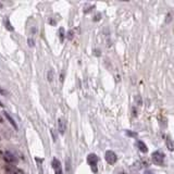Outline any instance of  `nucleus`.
<instances>
[{"instance_id": "f257e3e1", "label": "nucleus", "mask_w": 174, "mask_h": 174, "mask_svg": "<svg viewBox=\"0 0 174 174\" xmlns=\"http://www.w3.org/2000/svg\"><path fill=\"white\" fill-rule=\"evenodd\" d=\"M87 162H88V164H89L90 167V170H92L93 173L96 174L97 172H98V158H97V156L95 154H89L88 156H87Z\"/></svg>"}, {"instance_id": "f03ea898", "label": "nucleus", "mask_w": 174, "mask_h": 174, "mask_svg": "<svg viewBox=\"0 0 174 174\" xmlns=\"http://www.w3.org/2000/svg\"><path fill=\"white\" fill-rule=\"evenodd\" d=\"M2 158H3V160L7 162V164L13 165V164H15V163L18 162V158H16V157L14 156L11 151H8V150H7V151L2 152Z\"/></svg>"}, {"instance_id": "7ed1b4c3", "label": "nucleus", "mask_w": 174, "mask_h": 174, "mask_svg": "<svg viewBox=\"0 0 174 174\" xmlns=\"http://www.w3.org/2000/svg\"><path fill=\"white\" fill-rule=\"evenodd\" d=\"M151 159L154 161V163H156L157 165L162 167L164 164V154H162L161 151H154L151 154Z\"/></svg>"}, {"instance_id": "20e7f679", "label": "nucleus", "mask_w": 174, "mask_h": 174, "mask_svg": "<svg viewBox=\"0 0 174 174\" xmlns=\"http://www.w3.org/2000/svg\"><path fill=\"white\" fill-rule=\"evenodd\" d=\"M105 159L109 164H114L118 161V157H116L115 152H113L112 150H107L105 154Z\"/></svg>"}, {"instance_id": "39448f33", "label": "nucleus", "mask_w": 174, "mask_h": 174, "mask_svg": "<svg viewBox=\"0 0 174 174\" xmlns=\"http://www.w3.org/2000/svg\"><path fill=\"white\" fill-rule=\"evenodd\" d=\"M51 165L52 169L54 171V174H63L62 172V165H61V162L58 160L57 158H54L51 161Z\"/></svg>"}, {"instance_id": "423d86ee", "label": "nucleus", "mask_w": 174, "mask_h": 174, "mask_svg": "<svg viewBox=\"0 0 174 174\" xmlns=\"http://www.w3.org/2000/svg\"><path fill=\"white\" fill-rule=\"evenodd\" d=\"M6 171L8 172V174H24L23 171H21V170H19L16 167L11 165V164L6 165Z\"/></svg>"}, {"instance_id": "0eeeda50", "label": "nucleus", "mask_w": 174, "mask_h": 174, "mask_svg": "<svg viewBox=\"0 0 174 174\" xmlns=\"http://www.w3.org/2000/svg\"><path fill=\"white\" fill-rule=\"evenodd\" d=\"M65 128H67V126H65L64 120L59 119L58 120V131H59V133H60L61 135H63L65 133Z\"/></svg>"}, {"instance_id": "6e6552de", "label": "nucleus", "mask_w": 174, "mask_h": 174, "mask_svg": "<svg viewBox=\"0 0 174 174\" xmlns=\"http://www.w3.org/2000/svg\"><path fill=\"white\" fill-rule=\"evenodd\" d=\"M136 145H137V147H138V149L141 150V152H147L148 151V148H147V145H146L144 141H137V143H136Z\"/></svg>"}, {"instance_id": "1a4fd4ad", "label": "nucleus", "mask_w": 174, "mask_h": 174, "mask_svg": "<svg viewBox=\"0 0 174 174\" xmlns=\"http://www.w3.org/2000/svg\"><path fill=\"white\" fill-rule=\"evenodd\" d=\"M3 114H5V116H6V118H7V120L10 122V124H11L12 126H13L15 129H18V124H16V123H15V121L13 120V118H12V116H10V115H9V113H8V112H3Z\"/></svg>"}, {"instance_id": "9d476101", "label": "nucleus", "mask_w": 174, "mask_h": 174, "mask_svg": "<svg viewBox=\"0 0 174 174\" xmlns=\"http://www.w3.org/2000/svg\"><path fill=\"white\" fill-rule=\"evenodd\" d=\"M35 161H36V163H37L39 174H44V171H42V159L38 158V157H35Z\"/></svg>"}, {"instance_id": "9b49d317", "label": "nucleus", "mask_w": 174, "mask_h": 174, "mask_svg": "<svg viewBox=\"0 0 174 174\" xmlns=\"http://www.w3.org/2000/svg\"><path fill=\"white\" fill-rule=\"evenodd\" d=\"M47 77H48V80H49V82H52V80H54V72H52L51 70L48 71Z\"/></svg>"}, {"instance_id": "f8f14e48", "label": "nucleus", "mask_w": 174, "mask_h": 174, "mask_svg": "<svg viewBox=\"0 0 174 174\" xmlns=\"http://www.w3.org/2000/svg\"><path fill=\"white\" fill-rule=\"evenodd\" d=\"M135 102H136V106H141L143 105V100H141V96H136V98H135Z\"/></svg>"}, {"instance_id": "ddd939ff", "label": "nucleus", "mask_w": 174, "mask_h": 174, "mask_svg": "<svg viewBox=\"0 0 174 174\" xmlns=\"http://www.w3.org/2000/svg\"><path fill=\"white\" fill-rule=\"evenodd\" d=\"M59 34H60V41L62 42L63 39H64V28H60L59 29Z\"/></svg>"}, {"instance_id": "4468645a", "label": "nucleus", "mask_w": 174, "mask_h": 174, "mask_svg": "<svg viewBox=\"0 0 174 174\" xmlns=\"http://www.w3.org/2000/svg\"><path fill=\"white\" fill-rule=\"evenodd\" d=\"M0 95H2V96H9V92H8L7 89H5V88H1L0 87Z\"/></svg>"}, {"instance_id": "2eb2a0df", "label": "nucleus", "mask_w": 174, "mask_h": 174, "mask_svg": "<svg viewBox=\"0 0 174 174\" xmlns=\"http://www.w3.org/2000/svg\"><path fill=\"white\" fill-rule=\"evenodd\" d=\"M167 148H169L170 151H172V150H173V145H172V141H170L169 138L167 139Z\"/></svg>"}, {"instance_id": "dca6fc26", "label": "nucleus", "mask_w": 174, "mask_h": 174, "mask_svg": "<svg viewBox=\"0 0 174 174\" xmlns=\"http://www.w3.org/2000/svg\"><path fill=\"white\" fill-rule=\"evenodd\" d=\"M50 131H51V136H52V138H54V141H57V138H58V137H57V132H56V129L51 128V129H50Z\"/></svg>"}, {"instance_id": "f3484780", "label": "nucleus", "mask_w": 174, "mask_h": 174, "mask_svg": "<svg viewBox=\"0 0 174 174\" xmlns=\"http://www.w3.org/2000/svg\"><path fill=\"white\" fill-rule=\"evenodd\" d=\"M27 42H28L29 47H34V39H33V38L29 37L28 39H27Z\"/></svg>"}, {"instance_id": "a211bd4d", "label": "nucleus", "mask_w": 174, "mask_h": 174, "mask_svg": "<svg viewBox=\"0 0 174 174\" xmlns=\"http://www.w3.org/2000/svg\"><path fill=\"white\" fill-rule=\"evenodd\" d=\"M6 24H7V28L9 29V31H13V27H12L11 23H9V21H6Z\"/></svg>"}, {"instance_id": "6ab92c4d", "label": "nucleus", "mask_w": 174, "mask_h": 174, "mask_svg": "<svg viewBox=\"0 0 174 174\" xmlns=\"http://www.w3.org/2000/svg\"><path fill=\"white\" fill-rule=\"evenodd\" d=\"M126 134L128 135V136H133V137H136L137 136L136 133H131V132H128V131H126Z\"/></svg>"}, {"instance_id": "aec40b11", "label": "nucleus", "mask_w": 174, "mask_h": 174, "mask_svg": "<svg viewBox=\"0 0 174 174\" xmlns=\"http://www.w3.org/2000/svg\"><path fill=\"white\" fill-rule=\"evenodd\" d=\"M67 171L70 172V159L67 158Z\"/></svg>"}, {"instance_id": "412c9836", "label": "nucleus", "mask_w": 174, "mask_h": 174, "mask_svg": "<svg viewBox=\"0 0 174 174\" xmlns=\"http://www.w3.org/2000/svg\"><path fill=\"white\" fill-rule=\"evenodd\" d=\"M3 122V119H2V116L0 115V123H2Z\"/></svg>"}, {"instance_id": "4be33fe9", "label": "nucleus", "mask_w": 174, "mask_h": 174, "mask_svg": "<svg viewBox=\"0 0 174 174\" xmlns=\"http://www.w3.org/2000/svg\"><path fill=\"white\" fill-rule=\"evenodd\" d=\"M0 107H3V103L1 102V101H0Z\"/></svg>"}, {"instance_id": "5701e85b", "label": "nucleus", "mask_w": 174, "mask_h": 174, "mask_svg": "<svg viewBox=\"0 0 174 174\" xmlns=\"http://www.w3.org/2000/svg\"><path fill=\"white\" fill-rule=\"evenodd\" d=\"M145 174H152V173H151V172H146Z\"/></svg>"}]
</instances>
